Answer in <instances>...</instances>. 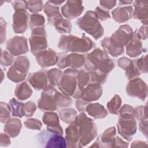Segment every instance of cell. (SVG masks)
Masks as SVG:
<instances>
[{
	"label": "cell",
	"instance_id": "39",
	"mask_svg": "<svg viewBox=\"0 0 148 148\" xmlns=\"http://www.w3.org/2000/svg\"><path fill=\"white\" fill-rule=\"evenodd\" d=\"M14 57L9 51L2 50L1 49V65L3 67H7L11 65L14 62Z\"/></svg>",
	"mask_w": 148,
	"mask_h": 148
},
{
	"label": "cell",
	"instance_id": "40",
	"mask_svg": "<svg viewBox=\"0 0 148 148\" xmlns=\"http://www.w3.org/2000/svg\"><path fill=\"white\" fill-rule=\"evenodd\" d=\"M26 9H28L31 13L35 14L42 10V1H25Z\"/></svg>",
	"mask_w": 148,
	"mask_h": 148
},
{
	"label": "cell",
	"instance_id": "54",
	"mask_svg": "<svg viewBox=\"0 0 148 148\" xmlns=\"http://www.w3.org/2000/svg\"><path fill=\"white\" fill-rule=\"evenodd\" d=\"M147 144L145 142H143V141H140V140H136L134 141L132 143L131 147H147Z\"/></svg>",
	"mask_w": 148,
	"mask_h": 148
},
{
	"label": "cell",
	"instance_id": "20",
	"mask_svg": "<svg viewBox=\"0 0 148 148\" xmlns=\"http://www.w3.org/2000/svg\"><path fill=\"white\" fill-rule=\"evenodd\" d=\"M65 140L67 147L72 148L82 147L80 142V136L77 124L71 123L65 130Z\"/></svg>",
	"mask_w": 148,
	"mask_h": 148
},
{
	"label": "cell",
	"instance_id": "53",
	"mask_svg": "<svg viewBox=\"0 0 148 148\" xmlns=\"http://www.w3.org/2000/svg\"><path fill=\"white\" fill-rule=\"evenodd\" d=\"M99 3L103 8L110 9L115 6L116 1H101Z\"/></svg>",
	"mask_w": 148,
	"mask_h": 148
},
{
	"label": "cell",
	"instance_id": "24",
	"mask_svg": "<svg viewBox=\"0 0 148 148\" xmlns=\"http://www.w3.org/2000/svg\"><path fill=\"white\" fill-rule=\"evenodd\" d=\"M112 16L113 19L119 23H125L132 17V6L125 7H117L114 9L112 12Z\"/></svg>",
	"mask_w": 148,
	"mask_h": 148
},
{
	"label": "cell",
	"instance_id": "28",
	"mask_svg": "<svg viewBox=\"0 0 148 148\" xmlns=\"http://www.w3.org/2000/svg\"><path fill=\"white\" fill-rule=\"evenodd\" d=\"M86 111L94 119H103L108 116L106 109L98 103H89L86 108Z\"/></svg>",
	"mask_w": 148,
	"mask_h": 148
},
{
	"label": "cell",
	"instance_id": "7",
	"mask_svg": "<svg viewBox=\"0 0 148 148\" xmlns=\"http://www.w3.org/2000/svg\"><path fill=\"white\" fill-rule=\"evenodd\" d=\"M29 68L28 58L26 56H18L16 58L13 64L9 68L7 76L13 82H21L25 79Z\"/></svg>",
	"mask_w": 148,
	"mask_h": 148
},
{
	"label": "cell",
	"instance_id": "1",
	"mask_svg": "<svg viewBox=\"0 0 148 148\" xmlns=\"http://www.w3.org/2000/svg\"><path fill=\"white\" fill-rule=\"evenodd\" d=\"M85 56L84 66L87 71L96 69L108 75L115 66L114 60L111 58L104 50L99 48Z\"/></svg>",
	"mask_w": 148,
	"mask_h": 148
},
{
	"label": "cell",
	"instance_id": "29",
	"mask_svg": "<svg viewBox=\"0 0 148 148\" xmlns=\"http://www.w3.org/2000/svg\"><path fill=\"white\" fill-rule=\"evenodd\" d=\"M32 92V90L26 82H22L17 85L14 95L19 100L24 101L29 98Z\"/></svg>",
	"mask_w": 148,
	"mask_h": 148
},
{
	"label": "cell",
	"instance_id": "37",
	"mask_svg": "<svg viewBox=\"0 0 148 148\" xmlns=\"http://www.w3.org/2000/svg\"><path fill=\"white\" fill-rule=\"evenodd\" d=\"M45 21V18L42 15L39 14H32L30 16L29 27L32 29L36 27H43Z\"/></svg>",
	"mask_w": 148,
	"mask_h": 148
},
{
	"label": "cell",
	"instance_id": "19",
	"mask_svg": "<svg viewBox=\"0 0 148 148\" xmlns=\"http://www.w3.org/2000/svg\"><path fill=\"white\" fill-rule=\"evenodd\" d=\"M38 64L42 68H48L54 65L58 62V55L53 49L45 50L35 56Z\"/></svg>",
	"mask_w": 148,
	"mask_h": 148
},
{
	"label": "cell",
	"instance_id": "10",
	"mask_svg": "<svg viewBox=\"0 0 148 148\" xmlns=\"http://www.w3.org/2000/svg\"><path fill=\"white\" fill-rule=\"evenodd\" d=\"M29 42L31 53L36 56L38 53L46 50L47 42L46 31L44 27L33 28Z\"/></svg>",
	"mask_w": 148,
	"mask_h": 148
},
{
	"label": "cell",
	"instance_id": "18",
	"mask_svg": "<svg viewBox=\"0 0 148 148\" xmlns=\"http://www.w3.org/2000/svg\"><path fill=\"white\" fill-rule=\"evenodd\" d=\"M116 134L115 127H112L106 129L97 140L91 146L92 147H113V145Z\"/></svg>",
	"mask_w": 148,
	"mask_h": 148
},
{
	"label": "cell",
	"instance_id": "26",
	"mask_svg": "<svg viewBox=\"0 0 148 148\" xmlns=\"http://www.w3.org/2000/svg\"><path fill=\"white\" fill-rule=\"evenodd\" d=\"M145 2L135 1L134 6L135 10L133 13V17L135 19H139L143 24H147V3L144 5Z\"/></svg>",
	"mask_w": 148,
	"mask_h": 148
},
{
	"label": "cell",
	"instance_id": "4",
	"mask_svg": "<svg viewBox=\"0 0 148 148\" xmlns=\"http://www.w3.org/2000/svg\"><path fill=\"white\" fill-rule=\"evenodd\" d=\"M79 71L69 68L62 72V76L57 85L59 90L63 94L72 97L75 99L81 97L82 90L77 83V76Z\"/></svg>",
	"mask_w": 148,
	"mask_h": 148
},
{
	"label": "cell",
	"instance_id": "17",
	"mask_svg": "<svg viewBox=\"0 0 148 148\" xmlns=\"http://www.w3.org/2000/svg\"><path fill=\"white\" fill-rule=\"evenodd\" d=\"M102 94L101 84L90 83L82 90L80 98L88 102L98 100Z\"/></svg>",
	"mask_w": 148,
	"mask_h": 148
},
{
	"label": "cell",
	"instance_id": "44",
	"mask_svg": "<svg viewBox=\"0 0 148 148\" xmlns=\"http://www.w3.org/2000/svg\"><path fill=\"white\" fill-rule=\"evenodd\" d=\"M94 12L95 13L98 18L100 21H106L110 18V15L109 12L106 10H105L102 8H101L99 6H98L95 8Z\"/></svg>",
	"mask_w": 148,
	"mask_h": 148
},
{
	"label": "cell",
	"instance_id": "5",
	"mask_svg": "<svg viewBox=\"0 0 148 148\" xmlns=\"http://www.w3.org/2000/svg\"><path fill=\"white\" fill-rule=\"evenodd\" d=\"M78 127L80 142L82 147L86 146L97 136V127L91 119L88 117L84 112L77 116L75 121Z\"/></svg>",
	"mask_w": 148,
	"mask_h": 148
},
{
	"label": "cell",
	"instance_id": "48",
	"mask_svg": "<svg viewBox=\"0 0 148 148\" xmlns=\"http://www.w3.org/2000/svg\"><path fill=\"white\" fill-rule=\"evenodd\" d=\"M90 103L91 102H87L86 101L83 100L81 98H79V99H77V100L76 101L75 105H76V107L77 109L79 111L83 112L86 110V108L87 106V105Z\"/></svg>",
	"mask_w": 148,
	"mask_h": 148
},
{
	"label": "cell",
	"instance_id": "33",
	"mask_svg": "<svg viewBox=\"0 0 148 148\" xmlns=\"http://www.w3.org/2000/svg\"><path fill=\"white\" fill-rule=\"evenodd\" d=\"M9 104L10 106L13 116L18 117H22L23 116H24V103L17 101L15 98H12L9 101Z\"/></svg>",
	"mask_w": 148,
	"mask_h": 148
},
{
	"label": "cell",
	"instance_id": "49",
	"mask_svg": "<svg viewBox=\"0 0 148 148\" xmlns=\"http://www.w3.org/2000/svg\"><path fill=\"white\" fill-rule=\"evenodd\" d=\"M128 146V143L123 140L119 136H116L114 138L113 147H127Z\"/></svg>",
	"mask_w": 148,
	"mask_h": 148
},
{
	"label": "cell",
	"instance_id": "31",
	"mask_svg": "<svg viewBox=\"0 0 148 148\" xmlns=\"http://www.w3.org/2000/svg\"><path fill=\"white\" fill-rule=\"evenodd\" d=\"M53 25L60 34H69L72 29V24L70 21L63 18L62 16L58 18L54 23Z\"/></svg>",
	"mask_w": 148,
	"mask_h": 148
},
{
	"label": "cell",
	"instance_id": "2",
	"mask_svg": "<svg viewBox=\"0 0 148 148\" xmlns=\"http://www.w3.org/2000/svg\"><path fill=\"white\" fill-rule=\"evenodd\" d=\"M95 46L90 38L85 34L82 37L72 35H62L59 40L58 47L65 52L86 53Z\"/></svg>",
	"mask_w": 148,
	"mask_h": 148
},
{
	"label": "cell",
	"instance_id": "8",
	"mask_svg": "<svg viewBox=\"0 0 148 148\" xmlns=\"http://www.w3.org/2000/svg\"><path fill=\"white\" fill-rule=\"evenodd\" d=\"M40 146L45 148H65L67 147L65 138L62 135L49 130H43L37 136Z\"/></svg>",
	"mask_w": 148,
	"mask_h": 148
},
{
	"label": "cell",
	"instance_id": "34",
	"mask_svg": "<svg viewBox=\"0 0 148 148\" xmlns=\"http://www.w3.org/2000/svg\"><path fill=\"white\" fill-rule=\"evenodd\" d=\"M121 99L118 95H115L107 103L108 111L113 114H118L121 105Z\"/></svg>",
	"mask_w": 148,
	"mask_h": 148
},
{
	"label": "cell",
	"instance_id": "30",
	"mask_svg": "<svg viewBox=\"0 0 148 148\" xmlns=\"http://www.w3.org/2000/svg\"><path fill=\"white\" fill-rule=\"evenodd\" d=\"M101 44L102 47L104 49V51L108 54L111 55L112 57H117L118 56L123 54L124 53V48H117L110 43L109 36L105 37L101 41Z\"/></svg>",
	"mask_w": 148,
	"mask_h": 148
},
{
	"label": "cell",
	"instance_id": "22",
	"mask_svg": "<svg viewBox=\"0 0 148 148\" xmlns=\"http://www.w3.org/2000/svg\"><path fill=\"white\" fill-rule=\"evenodd\" d=\"M47 71L45 70L30 73L27 77V81L36 90L44 89L47 86Z\"/></svg>",
	"mask_w": 148,
	"mask_h": 148
},
{
	"label": "cell",
	"instance_id": "12",
	"mask_svg": "<svg viewBox=\"0 0 148 148\" xmlns=\"http://www.w3.org/2000/svg\"><path fill=\"white\" fill-rule=\"evenodd\" d=\"M43 90L38 101V108L44 112H53L58 109L55 98L57 90L51 85L47 86Z\"/></svg>",
	"mask_w": 148,
	"mask_h": 148
},
{
	"label": "cell",
	"instance_id": "45",
	"mask_svg": "<svg viewBox=\"0 0 148 148\" xmlns=\"http://www.w3.org/2000/svg\"><path fill=\"white\" fill-rule=\"evenodd\" d=\"M36 106L35 103L28 101L27 102L24 103V116L25 117H30L32 116L36 110Z\"/></svg>",
	"mask_w": 148,
	"mask_h": 148
},
{
	"label": "cell",
	"instance_id": "52",
	"mask_svg": "<svg viewBox=\"0 0 148 148\" xmlns=\"http://www.w3.org/2000/svg\"><path fill=\"white\" fill-rule=\"evenodd\" d=\"M139 127L140 132L146 138L147 137V120L139 121Z\"/></svg>",
	"mask_w": 148,
	"mask_h": 148
},
{
	"label": "cell",
	"instance_id": "50",
	"mask_svg": "<svg viewBox=\"0 0 148 148\" xmlns=\"http://www.w3.org/2000/svg\"><path fill=\"white\" fill-rule=\"evenodd\" d=\"M136 34L137 36L140 39L142 40H145L147 38V25L142 26L139 29H138V32L136 30L135 31Z\"/></svg>",
	"mask_w": 148,
	"mask_h": 148
},
{
	"label": "cell",
	"instance_id": "9",
	"mask_svg": "<svg viewBox=\"0 0 148 148\" xmlns=\"http://www.w3.org/2000/svg\"><path fill=\"white\" fill-rule=\"evenodd\" d=\"M57 55L58 62L57 64L60 69L69 67L72 69H77L82 67L85 64V55L75 53L67 54L66 52L58 53Z\"/></svg>",
	"mask_w": 148,
	"mask_h": 148
},
{
	"label": "cell",
	"instance_id": "47",
	"mask_svg": "<svg viewBox=\"0 0 148 148\" xmlns=\"http://www.w3.org/2000/svg\"><path fill=\"white\" fill-rule=\"evenodd\" d=\"M6 22L3 20L2 17H1V44H3L6 39Z\"/></svg>",
	"mask_w": 148,
	"mask_h": 148
},
{
	"label": "cell",
	"instance_id": "11",
	"mask_svg": "<svg viewBox=\"0 0 148 148\" xmlns=\"http://www.w3.org/2000/svg\"><path fill=\"white\" fill-rule=\"evenodd\" d=\"M134 32L132 28L128 24L120 25L110 37V43L117 48L123 49L131 40Z\"/></svg>",
	"mask_w": 148,
	"mask_h": 148
},
{
	"label": "cell",
	"instance_id": "13",
	"mask_svg": "<svg viewBox=\"0 0 148 148\" xmlns=\"http://www.w3.org/2000/svg\"><path fill=\"white\" fill-rule=\"evenodd\" d=\"M126 91L128 95L144 101L147 95V87L140 78H135L128 83Z\"/></svg>",
	"mask_w": 148,
	"mask_h": 148
},
{
	"label": "cell",
	"instance_id": "14",
	"mask_svg": "<svg viewBox=\"0 0 148 148\" xmlns=\"http://www.w3.org/2000/svg\"><path fill=\"white\" fill-rule=\"evenodd\" d=\"M6 47L8 51L14 56H21L28 51L27 39L24 36L12 37L7 41Z\"/></svg>",
	"mask_w": 148,
	"mask_h": 148
},
{
	"label": "cell",
	"instance_id": "23",
	"mask_svg": "<svg viewBox=\"0 0 148 148\" xmlns=\"http://www.w3.org/2000/svg\"><path fill=\"white\" fill-rule=\"evenodd\" d=\"M143 51H146V50L143 48L140 39L137 36L135 31L131 40L126 45V53L131 57H135Z\"/></svg>",
	"mask_w": 148,
	"mask_h": 148
},
{
	"label": "cell",
	"instance_id": "25",
	"mask_svg": "<svg viewBox=\"0 0 148 148\" xmlns=\"http://www.w3.org/2000/svg\"><path fill=\"white\" fill-rule=\"evenodd\" d=\"M21 128V122L19 119L14 118L10 119L5 123L3 131L11 138L18 136Z\"/></svg>",
	"mask_w": 148,
	"mask_h": 148
},
{
	"label": "cell",
	"instance_id": "21",
	"mask_svg": "<svg viewBox=\"0 0 148 148\" xmlns=\"http://www.w3.org/2000/svg\"><path fill=\"white\" fill-rule=\"evenodd\" d=\"M43 122L47 125V130L54 133L63 135L58 114L53 112H46L42 117Z\"/></svg>",
	"mask_w": 148,
	"mask_h": 148
},
{
	"label": "cell",
	"instance_id": "42",
	"mask_svg": "<svg viewBox=\"0 0 148 148\" xmlns=\"http://www.w3.org/2000/svg\"><path fill=\"white\" fill-rule=\"evenodd\" d=\"M134 62L139 71V72L141 73H146L147 72V55L143 56L140 58L134 60Z\"/></svg>",
	"mask_w": 148,
	"mask_h": 148
},
{
	"label": "cell",
	"instance_id": "35",
	"mask_svg": "<svg viewBox=\"0 0 148 148\" xmlns=\"http://www.w3.org/2000/svg\"><path fill=\"white\" fill-rule=\"evenodd\" d=\"M62 74V71L60 69L57 68H53L47 71V76L50 85L57 86Z\"/></svg>",
	"mask_w": 148,
	"mask_h": 148
},
{
	"label": "cell",
	"instance_id": "38",
	"mask_svg": "<svg viewBox=\"0 0 148 148\" xmlns=\"http://www.w3.org/2000/svg\"><path fill=\"white\" fill-rule=\"evenodd\" d=\"M12 109L9 104L1 102V122L5 123L10 119V113Z\"/></svg>",
	"mask_w": 148,
	"mask_h": 148
},
{
	"label": "cell",
	"instance_id": "3",
	"mask_svg": "<svg viewBox=\"0 0 148 148\" xmlns=\"http://www.w3.org/2000/svg\"><path fill=\"white\" fill-rule=\"evenodd\" d=\"M119 117L117 124L119 134L125 140L131 141L132 135L137 130L135 119L134 116V108L129 105H124L120 108Z\"/></svg>",
	"mask_w": 148,
	"mask_h": 148
},
{
	"label": "cell",
	"instance_id": "6",
	"mask_svg": "<svg viewBox=\"0 0 148 148\" xmlns=\"http://www.w3.org/2000/svg\"><path fill=\"white\" fill-rule=\"evenodd\" d=\"M77 24L80 29L89 34L95 39H98L103 35L104 29L94 12H86L83 17L77 20Z\"/></svg>",
	"mask_w": 148,
	"mask_h": 148
},
{
	"label": "cell",
	"instance_id": "32",
	"mask_svg": "<svg viewBox=\"0 0 148 148\" xmlns=\"http://www.w3.org/2000/svg\"><path fill=\"white\" fill-rule=\"evenodd\" d=\"M61 120L66 123L71 124L75 121L77 115V112L72 108H67L59 111Z\"/></svg>",
	"mask_w": 148,
	"mask_h": 148
},
{
	"label": "cell",
	"instance_id": "46",
	"mask_svg": "<svg viewBox=\"0 0 148 148\" xmlns=\"http://www.w3.org/2000/svg\"><path fill=\"white\" fill-rule=\"evenodd\" d=\"M131 62H132V60H130L127 57H123L118 60L117 64L119 67L121 68L125 71L129 66Z\"/></svg>",
	"mask_w": 148,
	"mask_h": 148
},
{
	"label": "cell",
	"instance_id": "15",
	"mask_svg": "<svg viewBox=\"0 0 148 148\" xmlns=\"http://www.w3.org/2000/svg\"><path fill=\"white\" fill-rule=\"evenodd\" d=\"M14 10L13 16V29L17 34L24 33L28 28L29 14L25 9H18Z\"/></svg>",
	"mask_w": 148,
	"mask_h": 148
},
{
	"label": "cell",
	"instance_id": "27",
	"mask_svg": "<svg viewBox=\"0 0 148 148\" xmlns=\"http://www.w3.org/2000/svg\"><path fill=\"white\" fill-rule=\"evenodd\" d=\"M44 12L47 16L48 24L50 25H53L55 21L62 16L60 13L59 7L51 1H48L45 3L44 5Z\"/></svg>",
	"mask_w": 148,
	"mask_h": 148
},
{
	"label": "cell",
	"instance_id": "55",
	"mask_svg": "<svg viewBox=\"0 0 148 148\" xmlns=\"http://www.w3.org/2000/svg\"><path fill=\"white\" fill-rule=\"evenodd\" d=\"M132 1H119V3H120V5H123L124 4H128V3H132Z\"/></svg>",
	"mask_w": 148,
	"mask_h": 148
},
{
	"label": "cell",
	"instance_id": "36",
	"mask_svg": "<svg viewBox=\"0 0 148 148\" xmlns=\"http://www.w3.org/2000/svg\"><path fill=\"white\" fill-rule=\"evenodd\" d=\"M77 80L78 86L82 90L91 83L90 74L86 69H81L78 72Z\"/></svg>",
	"mask_w": 148,
	"mask_h": 148
},
{
	"label": "cell",
	"instance_id": "41",
	"mask_svg": "<svg viewBox=\"0 0 148 148\" xmlns=\"http://www.w3.org/2000/svg\"><path fill=\"white\" fill-rule=\"evenodd\" d=\"M134 116L138 121L147 120L146 105L137 106L134 109Z\"/></svg>",
	"mask_w": 148,
	"mask_h": 148
},
{
	"label": "cell",
	"instance_id": "43",
	"mask_svg": "<svg viewBox=\"0 0 148 148\" xmlns=\"http://www.w3.org/2000/svg\"><path fill=\"white\" fill-rule=\"evenodd\" d=\"M24 123L25 127L33 130H40L42 126L41 121L36 119H27Z\"/></svg>",
	"mask_w": 148,
	"mask_h": 148
},
{
	"label": "cell",
	"instance_id": "51",
	"mask_svg": "<svg viewBox=\"0 0 148 148\" xmlns=\"http://www.w3.org/2000/svg\"><path fill=\"white\" fill-rule=\"evenodd\" d=\"M11 141L10 139V136L6 133L1 134L0 136V145L2 147H6L10 145Z\"/></svg>",
	"mask_w": 148,
	"mask_h": 148
},
{
	"label": "cell",
	"instance_id": "16",
	"mask_svg": "<svg viewBox=\"0 0 148 148\" xmlns=\"http://www.w3.org/2000/svg\"><path fill=\"white\" fill-rule=\"evenodd\" d=\"M84 7L82 1H68L61 9L62 15L68 20H72L79 17L83 12Z\"/></svg>",
	"mask_w": 148,
	"mask_h": 148
}]
</instances>
